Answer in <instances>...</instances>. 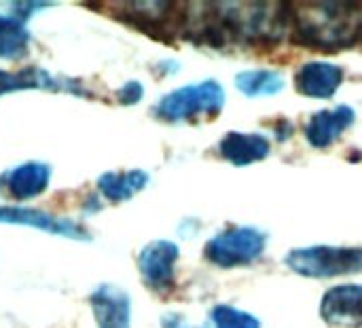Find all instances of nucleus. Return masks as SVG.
Here are the masks:
<instances>
[{
  "instance_id": "obj_8",
  "label": "nucleus",
  "mask_w": 362,
  "mask_h": 328,
  "mask_svg": "<svg viewBox=\"0 0 362 328\" xmlns=\"http://www.w3.org/2000/svg\"><path fill=\"white\" fill-rule=\"evenodd\" d=\"M344 83V70L333 62H308L299 68L295 76L297 91L308 98L327 100L333 98L335 91Z\"/></svg>"
},
{
  "instance_id": "obj_17",
  "label": "nucleus",
  "mask_w": 362,
  "mask_h": 328,
  "mask_svg": "<svg viewBox=\"0 0 362 328\" xmlns=\"http://www.w3.org/2000/svg\"><path fill=\"white\" fill-rule=\"evenodd\" d=\"M64 83L55 81L49 72L38 68H25L19 72L0 70V95L21 89H62Z\"/></svg>"
},
{
  "instance_id": "obj_3",
  "label": "nucleus",
  "mask_w": 362,
  "mask_h": 328,
  "mask_svg": "<svg viewBox=\"0 0 362 328\" xmlns=\"http://www.w3.org/2000/svg\"><path fill=\"white\" fill-rule=\"evenodd\" d=\"M291 271L305 278H335L362 274V248L346 246H310L295 248L286 254Z\"/></svg>"
},
{
  "instance_id": "obj_15",
  "label": "nucleus",
  "mask_w": 362,
  "mask_h": 328,
  "mask_svg": "<svg viewBox=\"0 0 362 328\" xmlns=\"http://www.w3.org/2000/svg\"><path fill=\"white\" fill-rule=\"evenodd\" d=\"M148 182L146 172L134 170V172H123V174H104L98 180V187L102 195H106L110 201H125L134 197L138 191H142Z\"/></svg>"
},
{
  "instance_id": "obj_7",
  "label": "nucleus",
  "mask_w": 362,
  "mask_h": 328,
  "mask_svg": "<svg viewBox=\"0 0 362 328\" xmlns=\"http://www.w3.org/2000/svg\"><path fill=\"white\" fill-rule=\"evenodd\" d=\"M320 316L327 324L337 328L362 327V286L341 284L325 293L320 303Z\"/></svg>"
},
{
  "instance_id": "obj_11",
  "label": "nucleus",
  "mask_w": 362,
  "mask_h": 328,
  "mask_svg": "<svg viewBox=\"0 0 362 328\" xmlns=\"http://www.w3.org/2000/svg\"><path fill=\"white\" fill-rule=\"evenodd\" d=\"M354 119H356L354 108L346 104L335 106L333 110H320L308 121L305 138L312 146L327 148L354 123Z\"/></svg>"
},
{
  "instance_id": "obj_16",
  "label": "nucleus",
  "mask_w": 362,
  "mask_h": 328,
  "mask_svg": "<svg viewBox=\"0 0 362 328\" xmlns=\"http://www.w3.org/2000/svg\"><path fill=\"white\" fill-rule=\"evenodd\" d=\"M235 87L248 95H276L284 89V76L276 70H246L235 76Z\"/></svg>"
},
{
  "instance_id": "obj_13",
  "label": "nucleus",
  "mask_w": 362,
  "mask_h": 328,
  "mask_svg": "<svg viewBox=\"0 0 362 328\" xmlns=\"http://www.w3.org/2000/svg\"><path fill=\"white\" fill-rule=\"evenodd\" d=\"M91 308L98 328H129L132 322V305L129 297L115 288L102 286L91 295Z\"/></svg>"
},
{
  "instance_id": "obj_20",
  "label": "nucleus",
  "mask_w": 362,
  "mask_h": 328,
  "mask_svg": "<svg viewBox=\"0 0 362 328\" xmlns=\"http://www.w3.org/2000/svg\"><path fill=\"white\" fill-rule=\"evenodd\" d=\"M170 328H191V327H180V324H178V320H176V324H174V327H170Z\"/></svg>"
},
{
  "instance_id": "obj_6",
  "label": "nucleus",
  "mask_w": 362,
  "mask_h": 328,
  "mask_svg": "<svg viewBox=\"0 0 362 328\" xmlns=\"http://www.w3.org/2000/svg\"><path fill=\"white\" fill-rule=\"evenodd\" d=\"M178 254H180L178 246L168 240L153 242L140 252L138 267L144 282L153 291L165 293L174 286V269H176Z\"/></svg>"
},
{
  "instance_id": "obj_2",
  "label": "nucleus",
  "mask_w": 362,
  "mask_h": 328,
  "mask_svg": "<svg viewBox=\"0 0 362 328\" xmlns=\"http://www.w3.org/2000/svg\"><path fill=\"white\" fill-rule=\"evenodd\" d=\"M291 23L299 42L337 51L362 38V6L358 2H301L291 6Z\"/></svg>"
},
{
  "instance_id": "obj_12",
  "label": "nucleus",
  "mask_w": 362,
  "mask_h": 328,
  "mask_svg": "<svg viewBox=\"0 0 362 328\" xmlns=\"http://www.w3.org/2000/svg\"><path fill=\"white\" fill-rule=\"evenodd\" d=\"M0 223H11V225H23V227H34L47 233L64 235V238H74V240H87V233L64 218L51 216L40 210H28V208H0Z\"/></svg>"
},
{
  "instance_id": "obj_14",
  "label": "nucleus",
  "mask_w": 362,
  "mask_h": 328,
  "mask_svg": "<svg viewBox=\"0 0 362 328\" xmlns=\"http://www.w3.org/2000/svg\"><path fill=\"white\" fill-rule=\"evenodd\" d=\"M221 155L233 165H250L263 161L269 155V140L261 134L231 131L221 140Z\"/></svg>"
},
{
  "instance_id": "obj_4",
  "label": "nucleus",
  "mask_w": 362,
  "mask_h": 328,
  "mask_svg": "<svg viewBox=\"0 0 362 328\" xmlns=\"http://www.w3.org/2000/svg\"><path fill=\"white\" fill-rule=\"evenodd\" d=\"M225 106V91L216 81H202L174 89L157 104V117L170 123L195 119L199 115H216Z\"/></svg>"
},
{
  "instance_id": "obj_5",
  "label": "nucleus",
  "mask_w": 362,
  "mask_h": 328,
  "mask_svg": "<svg viewBox=\"0 0 362 328\" xmlns=\"http://www.w3.org/2000/svg\"><path fill=\"white\" fill-rule=\"evenodd\" d=\"M267 246V235L255 227H233L214 235L206 246V257L210 263L231 269L255 263L263 257Z\"/></svg>"
},
{
  "instance_id": "obj_9",
  "label": "nucleus",
  "mask_w": 362,
  "mask_h": 328,
  "mask_svg": "<svg viewBox=\"0 0 362 328\" xmlns=\"http://www.w3.org/2000/svg\"><path fill=\"white\" fill-rule=\"evenodd\" d=\"M34 11V4H13L8 13L0 11V57L19 59L28 53L30 32L25 28L28 15Z\"/></svg>"
},
{
  "instance_id": "obj_18",
  "label": "nucleus",
  "mask_w": 362,
  "mask_h": 328,
  "mask_svg": "<svg viewBox=\"0 0 362 328\" xmlns=\"http://www.w3.org/2000/svg\"><path fill=\"white\" fill-rule=\"evenodd\" d=\"M210 328H261V322L248 312L231 305H216L210 312Z\"/></svg>"
},
{
  "instance_id": "obj_1",
  "label": "nucleus",
  "mask_w": 362,
  "mask_h": 328,
  "mask_svg": "<svg viewBox=\"0 0 362 328\" xmlns=\"http://www.w3.org/2000/svg\"><path fill=\"white\" fill-rule=\"evenodd\" d=\"M191 8L185 21L193 38L208 45L276 42L291 23V6L284 2H210Z\"/></svg>"
},
{
  "instance_id": "obj_19",
  "label": "nucleus",
  "mask_w": 362,
  "mask_h": 328,
  "mask_svg": "<svg viewBox=\"0 0 362 328\" xmlns=\"http://www.w3.org/2000/svg\"><path fill=\"white\" fill-rule=\"evenodd\" d=\"M142 98V85L140 83H127L121 91H119V100L123 104H136Z\"/></svg>"
},
{
  "instance_id": "obj_10",
  "label": "nucleus",
  "mask_w": 362,
  "mask_h": 328,
  "mask_svg": "<svg viewBox=\"0 0 362 328\" xmlns=\"http://www.w3.org/2000/svg\"><path fill=\"white\" fill-rule=\"evenodd\" d=\"M49 178H51L49 165L30 161V163H21V165L13 168L11 172H6L0 178V187L8 197L23 201V199L40 195L49 187Z\"/></svg>"
}]
</instances>
